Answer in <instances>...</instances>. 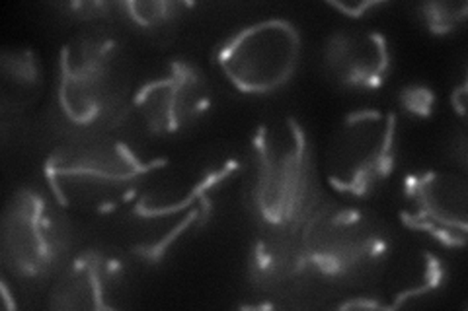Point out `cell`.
<instances>
[{
	"label": "cell",
	"instance_id": "obj_13",
	"mask_svg": "<svg viewBox=\"0 0 468 311\" xmlns=\"http://www.w3.org/2000/svg\"><path fill=\"white\" fill-rule=\"evenodd\" d=\"M322 63L335 84L373 92L388 78L392 53L388 39L377 29H338L324 41Z\"/></svg>",
	"mask_w": 468,
	"mask_h": 311
},
{
	"label": "cell",
	"instance_id": "obj_2",
	"mask_svg": "<svg viewBox=\"0 0 468 311\" xmlns=\"http://www.w3.org/2000/svg\"><path fill=\"white\" fill-rule=\"evenodd\" d=\"M239 171L232 158L207 160L196 170L168 171V160L127 206L131 254L149 264L165 261L192 233L211 220L218 192Z\"/></svg>",
	"mask_w": 468,
	"mask_h": 311
},
{
	"label": "cell",
	"instance_id": "obj_9",
	"mask_svg": "<svg viewBox=\"0 0 468 311\" xmlns=\"http://www.w3.org/2000/svg\"><path fill=\"white\" fill-rule=\"evenodd\" d=\"M213 106V86L194 61L168 58L135 88L131 109L154 137H174L199 123Z\"/></svg>",
	"mask_w": 468,
	"mask_h": 311
},
{
	"label": "cell",
	"instance_id": "obj_19",
	"mask_svg": "<svg viewBox=\"0 0 468 311\" xmlns=\"http://www.w3.org/2000/svg\"><path fill=\"white\" fill-rule=\"evenodd\" d=\"M328 6L346 14L349 18H363L369 10L385 6V3H378V0H371V3H328Z\"/></svg>",
	"mask_w": 468,
	"mask_h": 311
},
{
	"label": "cell",
	"instance_id": "obj_7",
	"mask_svg": "<svg viewBox=\"0 0 468 311\" xmlns=\"http://www.w3.org/2000/svg\"><path fill=\"white\" fill-rule=\"evenodd\" d=\"M3 261L24 280H39L63 264L72 245V228L65 206L36 187H20L5 206Z\"/></svg>",
	"mask_w": 468,
	"mask_h": 311
},
{
	"label": "cell",
	"instance_id": "obj_5",
	"mask_svg": "<svg viewBox=\"0 0 468 311\" xmlns=\"http://www.w3.org/2000/svg\"><path fill=\"white\" fill-rule=\"evenodd\" d=\"M303 240L318 276L332 283L373 278L392 254L385 222L346 202L322 201L303 224Z\"/></svg>",
	"mask_w": 468,
	"mask_h": 311
},
{
	"label": "cell",
	"instance_id": "obj_1",
	"mask_svg": "<svg viewBox=\"0 0 468 311\" xmlns=\"http://www.w3.org/2000/svg\"><path fill=\"white\" fill-rule=\"evenodd\" d=\"M248 206L260 228L303 226L324 201L314 146L292 115L260 123L248 146Z\"/></svg>",
	"mask_w": 468,
	"mask_h": 311
},
{
	"label": "cell",
	"instance_id": "obj_16",
	"mask_svg": "<svg viewBox=\"0 0 468 311\" xmlns=\"http://www.w3.org/2000/svg\"><path fill=\"white\" fill-rule=\"evenodd\" d=\"M3 108L20 113L34 106L43 88L41 58L32 47H6L0 53Z\"/></svg>",
	"mask_w": 468,
	"mask_h": 311
},
{
	"label": "cell",
	"instance_id": "obj_18",
	"mask_svg": "<svg viewBox=\"0 0 468 311\" xmlns=\"http://www.w3.org/2000/svg\"><path fill=\"white\" fill-rule=\"evenodd\" d=\"M399 99H400L402 109L408 115L418 117V119H428V117L433 113L435 94L431 88L423 84H410L402 88Z\"/></svg>",
	"mask_w": 468,
	"mask_h": 311
},
{
	"label": "cell",
	"instance_id": "obj_8",
	"mask_svg": "<svg viewBox=\"0 0 468 311\" xmlns=\"http://www.w3.org/2000/svg\"><path fill=\"white\" fill-rule=\"evenodd\" d=\"M301 55L299 27L285 18H266L227 36L215 47V63L239 92L270 96L291 82Z\"/></svg>",
	"mask_w": 468,
	"mask_h": 311
},
{
	"label": "cell",
	"instance_id": "obj_4",
	"mask_svg": "<svg viewBox=\"0 0 468 311\" xmlns=\"http://www.w3.org/2000/svg\"><path fill=\"white\" fill-rule=\"evenodd\" d=\"M133 58L120 39L108 34L77 36L58 53V109L79 129H110L133 101Z\"/></svg>",
	"mask_w": 468,
	"mask_h": 311
},
{
	"label": "cell",
	"instance_id": "obj_17",
	"mask_svg": "<svg viewBox=\"0 0 468 311\" xmlns=\"http://www.w3.org/2000/svg\"><path fill=\"white\" fill-rule=\"evenodd\" d=\"M420 18L428 32L435 37H445L459 32L468 18L466 3H423L418 6Z\"/></svg>",
	"mask_w": 468,
	"mask_h": 311
},
{
	"label": "cell",
	"instance_id": "obj_3",
	"mask_svg": "<svg viewBox=\"0 0 468 311\" xmlns=\"http://www.w3.org/2000/svg\"><path fill=\"white\" fill-rule=\"evenodd\" d=\"M165 158H143L123 140L90 137L57 146L43 161L51 195L65 209L112 214L135 201Z\"/></svg>",
	"mask_w": 468,
	"mask_h": 311
},
{
	"label": "cell",
	"instance_id": "obj_6",
	"mask_svg": "<svg viewBox=\"0 0 468 311\" xmlns=\"http://www.w3.org/2000/svg\"><path fill=\"white\" fill-rule=\"evenodd\" d=\"M399 161V117L383 109L347 113L324 154L328 185L349 199H367L383 187Z\"/></svg>",
	"mask_w": 468,
	"mask_h": 311
},
{
	"label": "cell",
	"instance_id": "obj_12",
	"mask_svg": "<svg viewBox=\"0 0 468 311\" xmlns=\"http://www.w3.org/2000/svg\"><path fill=\"white\" fill-rule=\"evenodd\" d=\"M127 294V266L120 254L86 247L65 263L49 290L48 307L65 311L120 309Z\"/></svg>",
	"mask_w": 468,
	"mask_h": 311
},
{
	"label": "cell",
	"instance_id": "obj_11",
	"mask_svg": "<svg viewBox=\"0 0 468 311\" xmlns=\"http://www.w3.org/2000/svg\"><path fill=\"white\" fill-rule=\"evenodd\" d=\"M246 275L250 286L266 298H304L320 276L306 251L303 226L260 228L248 249Z\"/></svg>",
	"mask_w": 468,
	"mask_h": 311
},
{
	"label": "cell",
	"instance_id": "obj_14",
	"mask_svg": "<svg viewBox=\"0 0 468 311\" xmlns=\"http://www.w3.org/2000/svg\"><path fill=\"white\" fill-rule=\"evenodd\" d=\"M388 259L373 276L378 278L377 290L365 295L371 300L363 302L361 307H402L410 302L428 298L445 283L443 264L430 251L418 254L412 261H402L399 266H392Z\"/></svg>",
	"mask_w": 468,
	"mask_h": 311
},
{
	"label": "cell",
	"instance_id": "obj_10",
	"mask_svg": "<svg viewBox=\"0 0 468 311\" xmlns=\"http://www.w3.org/2000/svg\"><path fill=\"white\" fill-rule=\"evenodd\" d=\"M402 224L426 233L433 242L463 249L468 232V187L464 175L423 170L412 171L402 181Z\"/></svg>",
	"mask_w": 468,
	"mask_h": 311
},
{
	"label": "cell",
	"instance_id": "obj_15",
	"mask_svg": "<svg viewBox=\"0 0 468 311\" xmlns=\"http://www.w3.org/2000/svg\"><path fill=\"white\" fill-rule=\"evenodd\" d=\"M194 3H165V0H153V3H141V0H110V3H69L61 8L70 16L79 20H108L133 26L144 32H158V29L174 27L186 12L192 10Z\"/></svg>",
	"mask_w": 468,
	"mask_h": 311
}]
</instances>
